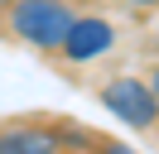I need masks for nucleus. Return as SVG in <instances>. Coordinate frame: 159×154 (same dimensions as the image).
Returning a JSON list of instances; mask_svg holds the SVG:
<instances>
[{"label": "nucleus", "instance_id": "f257e3e1", "mask_svg": "<svg viewBox=\"0 0 159 154\" xmlns=\"http://www.w3.org/2000/svg\"><path fill=\"white\" fill-rule=\"evenodd\" d=\"M10 24L34 48H63V38L72 29V15H68L63 0H20L15 15H10Z\"/></svg>", "mask_w": 159, "mask_h": 154}, {"label": "nucleus", "instance_id": "f03ea898", "mask_svg": "<svg viewBox=\"0 0 159 154\" xmlns=\"http://www.w3.org/2000/svg\"><path fill=\"white\" fill-rule=\"evenodd\" d=\"M101 101L111 106L116 116H125L130 125H154V116H159V96L149 92L145 82H130V77H120V82H111L106 92H101Z\"/></svg>", "mask_w": 159, "mask_h": 154}, {"label": "nucleus", "instance_id": "7ed1b4c3", "mask_svg": "<svg viewBox=\"0 0 159 154\" xmlns=\"http://www.w3.org/2000/svg\"><path fill=\"white\" fill-rule=\"evenodd\" d=\"M111 48V24L106 19H72L68 38H63V53L72 58V63H92L97 53H106Z\"/></svg>", "mask_w": 159, "mask_h": 154}, {"label": "nucleus", "instance_id": "20e7f679", "mask_svg": "<svg viewBox=\"0 0 159 154\" xmlns=\"http://www.w3.org/2000/svg\"><path fill=\"white\" fill-rule=\"evenodd\" d=\"M0 154H58V135L48 130H5Z\"/></svg>", "mask_w": 159, "mask_h": 154}, {"label": "nucleus", "instance_id": "39448f33", "mask_svg": "<svg viewBox=\"0 0 159 154\" xmlns=\"http://www.w3.org/2000/svg\"><path fill=\"white\" fill-rule=\"evenodd\" d=\"M106 154H135V149H125V144H106Z\"/></svg>", "mask_w": 159, "mask_h": 154}, {"label": "nucleus", "instance_id": "423d86ee", "mask_svg": "<svg viewBox=\"0 0 159 154\" xmlns=\"http://www.w3.org/2000/svg\"><path fill=\"white\" fill-rule=\"evenodd\" d=\"M149 92L159 96V67H154V72H149Z\"/></svg>", "mask_w": 159, "mask_h": 154}, {"label": "nucleus", "instance_id": "0eeeda50", "mask_svg": "<svg viewBox=\"0 0 159 154\" xmlns=\"http://www.w3.org/2000/svg\"><path fill=\"white\" fill-rule=\"evenodd\" d=\"M135 5H159V0H135Z\"/></svg>", "mask_w": 159, "mask_h": 154}, {"label": "nucleus", "instance_id": "6e6552de", "mask_svg": "<svg viewBox=\"0 0 159 154\" xmlns=\"http://www.w3.org/2000/svg\"><path fill=\"white\" fill-rule=\"evenodd\" d=\"M0 5H10V0H0Z\"/></svg>", "mask_w": 159, "mask_h": 154}]
</instances>
